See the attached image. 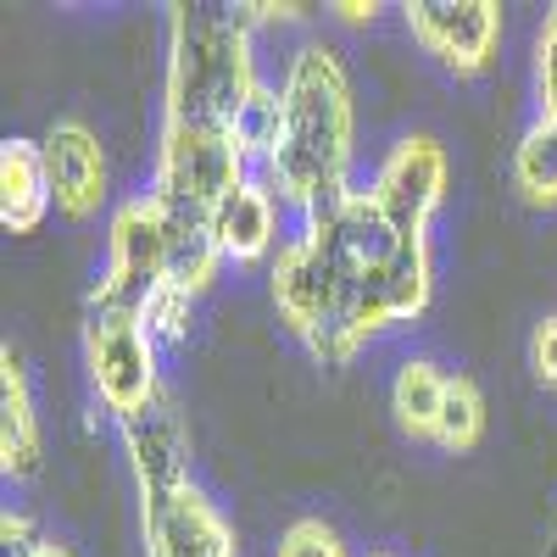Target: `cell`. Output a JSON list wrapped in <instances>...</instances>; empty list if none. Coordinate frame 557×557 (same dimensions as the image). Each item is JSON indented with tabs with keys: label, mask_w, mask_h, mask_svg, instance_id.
Masks as SVG:
<instances>
[{
	"label": "cell",
	"mask_w": 557,
	"mask_h": 557,
	"mask_svg": "<svg viewBox=\"0 0 557 557\" xmlns=\"http://www.w3.org/2000/svg\"><path fill=\"white\" fill-rule=\"evenodd\" d=\"M368 557H391V552H368Z\"/></svg>",
	"instance_id": "cell-21"
},
{
	"label": "cell",
	"mask_w": 557,
	"mask_h": 557,
	"mask_svg": "<svg viewBox=\"0 0 557 557\" xmlns=\"http://www.w3.org/2000/svg\"><path fill=\"white\" fill-rule=\"evenodd\" d=\"M51 178H45V157L34 139H7L0 146V223L12 235H34L51 212Z\"/></svg>",
	"instance_id": "cell-10"
},
{
	"label": "cell",
	"mask_w": 557,
	"mask_h": 557,
	"mask_svg": "<svg viewBox=\"0 0 557 557\" xmlns=\"http://www.w3.org/2000/svg\"><path fill=\"white\" fill-rule=\"evenodd\" d=\"M212 240L223 251V262H262L278 240V207L268 184H240L218 212H212Z\"/></svg>",
	"instance_id": "cell-9"
},
{
	"label": "cell",
	"mask_w": 557,
	"mask_h": 557,
	"mask_svg": "<svg viewBox=\"0 0 557 557\" xmlns=\"http://www.w3.org/2000/svg\"><path fill=\"white\" fill-rule=\"evenodd\" d=\"M530 368H535L541 385H557V318L535 323V335H530Z\"/></svg>",
	"instance_id": "cell-18"
},
{
	"label": "cell",
	"mask_w": 557,
	"mask_h": 557,
	"mask_svg": "<svg viewBox=\"0 0 557 557\" xmlns=\"http://www.w3.org/2000/svg\"><path fill=\"white\" fill-rule=\"evenodd\" d=\"M0 541H7V557H73L62 541H51L28 513H7L0 519Z\"/></svg>",
	"instance_id": "cell-17"
},
{
	"label": "cell",
	"mask_w": 557,
	"mask_h": 557,
	"mask_svg": "<svg viewBox=\"0 0 557 557\" xmlns=\"http://www.w3.org/2000/svg\"><path fill=\"white\" fill-rule=\"evenodd\" d=\"M84 368H89V385H96V401L112 412V424L151 407L168 391L157 374V330L146 312L84 301Z\"/></svg>",
	"instance_id": "cell-4"
},
{
	"label": "cell",
	"mask_w": 557,
	"mask_h": 557,
	"mask_svg": "<svg viewBox=\"0 0 557 557\" xmlns=\"http://www.w3.org/2000/svg\"><path fill=\"white\" fill-rule=\"evenodd\" d=\"M278 557H351V552L323 519H296L285 535H278Z\"/></svg>",
	"instance_id": "cell-16"
},
{
	"label": "cell",
	"mask_w": 557,
	"mask_h": 557,
	"mask_svg": "<svg viewBox=\"0 0 557 557\" xmlns=\"http://www.w3.org/2000/svg\"><path fill=\"white\" fill-rule=\"evenodd\" d=\"M351 157H357V101L346 62L335 45H301L285 67V84H278V117L262 157L268 184L307 223L351 196Z\"/></svg>",
	"instance_id": "cell-3"
},
{
	"label": "cell",
	"mask_w": 557,
	"mask_h": 557,
	"mask_svg": "<svg viewBox=\"0 0 557 557\" xmlns=\"http://www.w3.org/2000/svg\"><path fill=\"white\" fill-rule=\"evenodd\" d=\"M401 17L407 34L418 39V51L457 78H474L496 62V45H502L496 0H407Z\"/></svg>",
	"instance_id": "cell-7"
},
{
	"label": "cell",
	"mask_w": 557,
	"mask_h": 557,
	"mask_svg": "<svg viewBox=\"0 0 557 557\" xmlns=\"http://www.w3.org/2000/svg\"><path fill=\"white\" fill-rule=\"evenodd\" d=\"M480 435H485V401H480L474 380L451 374V380H446L441 424H435V446H441V451H474Z\"/></svg>",
	"instance_id": "cell-14"
},
{
	"label": "cell",
	"mask_w": 557,
	"mask_h": 557,
	"mask_svg": "<svg viewBox=\"0 0 557 557\" xmlns=\"http://www.w3.org/2000/svg\"><path fill=\"white\" fill-rule=\"evenodd\" d=\"M0 469H7V480H28L39 469V418L12 346L0 351Z\"/></svg>",
	"instance_id": "cell-11"
},
{
	"label": "cell",
	"mask_w": 557,
	"mask_h": 557,
	"mask_svg": "<svg viewBox=\"0 0 557 557\" xmlns=\"http://www.w3.org/2000/svg\"><path fill=\"white\" fill-rule=\"evenodd\" d=\"M39 157H45V178H51V201L62 218H96L107 201V151L96 128H84L78 117L51 123V134L39 139Z\"/></svg>",
	"instance_id": "cell-8"
},
{
	"label": "cell",
	"mask_w": 557,
	"mask_h": 557,
	"mask_svg": "<svg viewBox=\"0 0 557 557\" xmlns=\"http://www.w3.org/2000/svg\"><path fill=\"white\" fill-rule=\"evenodd\" d=\"M446 380L451 374H446L441 362H430V357L401 362V374L391 385V412H396L401 435L435 446V424H441V407H446Z\"/></svg>",
	"instance_id": "cell-12"
},
{
	"label": "cell",
	"mask_w": 557,
	"mask_h": 557,
	"mask_svg": "<svg viewBox=\"0 0 557 557\" xmlns=\"http://www.w3.org/2000/svg\"><path fill=\"white\" fill-rule=\"evenodd\" d=\"M446 196V151L430 134L391 146L368 190L301 223L273 257L278 323L323 362H351L380 330L412 323L430 307V218Z\"/></svg>",
	"instance_id": "cell-1"
},
{
	"label": "cell",
	"mask_w": 557,
	"mask_h": 557,
	"mask_svg": "<svg viewBox=\"0 0 557 557\" xmlns=\"http://www.w3.org/2000/svg\"><path fill=\"white\" fill-rule=\"evenodd\" d=\"M341 23H351V28H362V23H374L380 17V7H374V0H368V7H362V0H341V7H330Z\"/></svg>",
	"instance_id": "cell-19"
},
{
	"label": "cell",
	"mask_w": 557,
	"mask_h": 557,
	"mask_svg": "<svg viewBox=\"0 0 557 557\" xmlns=\"http://www.w3.org/2000/svg\"><path fill=\"white\" fill-rule=\"evenodd\" d=\"M168 285V218L151 196H134L112 212L107 228V268L89 290V307H123V312H146L157 307Z\"/></svg>",
	"instance_id": "cell-5"
},
{
	"label": "cell",
	"mask_w": 557,
	"mask_h": 557,
	"mask_svg": "<svg viewBox=\"0 0 557 557\" xmlns=\"http://www.w3.org/2000/svg\"><path fill=\"white\" fill-rule=\"evenodd\" d=\"M535 101H541V123L557 128V7L541 23V45H535Z\"/></svg>",
	"instance_id": "cell-15"
},
{
	"label": "cell",
	"mask_w": 557,
	"mask_h": 557,
	"mask_svg": "<svg viewBox=\"0 0 557 557\" xmlns=\"http://www.w3.org/2000/svg\"><path fill=\"white\" fill-rule=\"evenodd\" d=\"M513 184L530 207H557V128L552 123L535 117L513 146Z\"/></svg>",
	"instance_id": "cell-13"
},
{
	"label": "cell",
	"mask_w": 557,
	"mask_h": 557,
	"mask_svg": "<svg viewBox=\"0 0 557 557\" xmlns=\"http://www.w3.org/2000/svg\"><path fill=\"white\" fill-rule=\"evenodd\" d=\"M139 541L146 557H235V524L196 485V474L139 480Z\"/></svg>",
	"instance_id": "cell-6"
},
{
	"label": "cell",
	"mask_w": 557,
	"mask_h": 557,
	"mask_svg": "<svg viewBox=\"0 0 557 557\" xmlns=\"http://www.w3.org/2000/svg\"><path fill=\"white\" fill-rule=\"evenodd\" d=\"M552 557H557V530H552Z\"/></svg>",
	"instance_id": "cell-20"
},
{
	"label": "cell",
	"mask_w": 557,
	"mask_h": 557,
	"mask_svg": "<svg viewBox=\"0 0 557 557\" xmlns=\"http://www.w3.org/2000/svg\"><path fill=\"white\" fill-rule=\"evenodd\" d=\"M278 89L257 78L246 7H168V78H162V146L151 201L178 223H207L251 184L268 157Z\"/></svg>",
	"instance_id": "cell-2"
}]
</instances>
